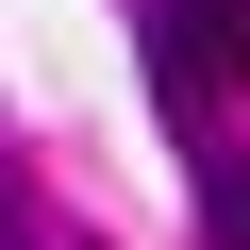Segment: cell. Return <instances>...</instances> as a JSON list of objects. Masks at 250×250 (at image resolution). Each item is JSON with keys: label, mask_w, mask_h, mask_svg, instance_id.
Instances as JSON below:
<instances>
[{"label": "cell", "mask_w": 250, "mask_h": 250, "mask_svg": "<svg viewBox=\"0 0 250 250\" xmlns=\"http://www.w3.org/2000/svg\"><path fill=\"white\" fill-rule=\"evenodd\" d=\"M134 50H150V100H167V117L250 100V0H150V17H134Z\"/></svg>", "instance_id": "obj_1"}, {"label": "cell", "mask_w": 250, "mask_h": 250, "mask_svg": "<svg viewBox=\"0 0 250 250\" xmlns=\"http://www.w3.org/2000/svg\"><path fill=\"white\" fill-rule=\"evenodd\" d=\"M200 250H250V167H217V184H200Z\"/></svg>", "instance_id": "obj_2"}]
</instances>
